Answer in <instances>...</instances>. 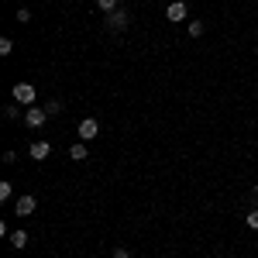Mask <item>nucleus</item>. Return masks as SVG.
Segmentation results:
<instances>
[{"mask_svg":"<svg viewBox=\"0 0 258 258\" xmlns=\"http://www.w3.org/2000/svg\"><path fill=\"white\" fill-rule=\"evenodd\" d=\"M11 97L18 100V103H28V107H35V86L31 83H14V90H11Z\"/></svg>","mask_w":258,"mask_h":258,"instance_id":"f257e3e1","label":"nucleus"},{"mask_svg":"<svg viewBox=\"0 0 258 258\" xmlns=\"http://www.w3.org/2000/svg\"><path fill=\"white\" fill-rule=\"evenodd\" d=\"M35 207H38V200L31 197V193H21V197L14 200V214H18V217H31Z\"/></svg>","mask_w":258,"mask_h":258,"instance_id":"f03ea898","label":"nucleus"},{"mask_svg":"<svg viewBox=\"0 0 258 258\" xmlns=\"http://www.w3.org/2000/svg\"><path fill=\"white\" fill-rule=\"evenodd\" d=\"M127 24H131V14H127L124 7H117L114 14H107V28H110V31H124Z\"/></svg>","mask_w":258,"mask_h":258,"instance_id":"7ed1b4c3","label":"nucleus"},{"mask_svg":"<svg viewBox=\"0 0 258 258\" xmlns=\"http://www.w3.org/2000/svg\"><path fill=\"white\" fill-rule=\"evenodd\" d=\"M45 120H48L45 107H28V110H24V124H28V127H45Z\"/></svg>","mask_w":258,"mask_h":258,"instance_id":"20e7f679","label":"nucleus"},{"mask_svg":"<svg viewBox=\"0 0 258 258\" xmlns=\"http://www.w3.org/2000/svg\"><path fill=\"white\" fill-rule=\"evenodd\" d=\"M97 135H100V124H97V120H93V117L80 120V138H83V141H93V138H97Z\"/></svg>","mask_w":258,"mask_h":258,"instance_id":"39448f33","label":"nucleus"},{"mask_svg":"<svg viewBox=\"0 0 258 258\" xmlns=\"http://www.w3.org/2000/svg\"><path fill=\"white\" fill-rule=\"evenodd\" d=\"M165 18L169 21H186V0H172L165 7Z\"/></svg>","mask_w":258,"mask_h":258,"instance_id":"423d86ee","label":"nucleus"},{"mask_svg":"<svg viewBox=\"0 0 258 258\" xmlns=\"http://www.w3.org/2000/svg\"><path fill=\"white\" fill-rule=\"evenodd\" d=\"M48 155H52V145H48V141H35V145H31V159L35 162H45Z\"/></svg>","mask_w":258,"mask_h":258,"instance_id":"0eeeda50","label":"nucleus"},{"mask_svg":"<svg viewBox=\"0 0 258 258\" xmlns=\"http://www.w3.org/2000/svg\"><path fill=\"white\" fill-rule=\"evenodd\" d=\"M69 159H73V162H83V159H90V152H86V145H83V141H76V145L69 148Z\"/></svg>","mask_w":258,"mask_h":258,"instance_id":"6e6552de","label":"nucleus"},{"mask_svg":"<svg viewBox=\"0 0 258 258\" xmlns=\"http://www.w3.org/2000/svg\"><path fill=\"white\" fill-rule=\"evenodd\" d=\"M7 238H11V248H28V234H24V231H14V234H7Z\"/></svg>","mask_w":258,"mask_h":258,"instance_id":"1a4fd4ad","label":"nucleus"},{"mask_svg":"<svg viewBox=\"0 0 258 258\" xmlns=\"http://www.w3.org/2000/svg\"><path fill=\"white\" fill-rule=\"evenodd\" d=\"M45 114H48V117L62 114V100H48V103H45Z\"/></svg>","mask_w":258,"mask_h":258,"instance_id":"9d476101","label":"nucleus"},{"mask_svg":"<svg viewBox=\"0 0 258 258\" xmlns=\"http://www.w3.org/2000/svg\"><path fill=\"white\" fill-rule=\"evenodd\" d=\"M97 7L103 14H114V11H117V0H97Z\"/></svg>","mask_w":258,"mask_h":258,"instance_id":"9b49d317","label":"nucleus"},{"mask_svg":"<svg viewBox=\"0 0 258 258\" xmlns=\"http://www.w3.org/2000/svg\"><path fill=\"white\" fill-rule=\"evenodd\" d=\"M4 117H7V120H18V117H21V110L14 107V103H7V107H4Z\"/></svg>","mask_w":258,"mask_h":258,"instance_id":"f8f14e48","label":"nucleus"},{"mask_svg":"<svg viewBox=\"0 0 258 258\" xmlns=\"http://www.w3.org/2000/svg\"><path fill=\"white\" fill-rule=\"evenodd\" d=\"M14 52V41L11 38H0V55H11Z\"/></svg>","mask_w":258,"mask_h":258,"instance_id":"ddd939ff","label":"nucleus"},{"mask_svg":"<svg viewBox=\"0 0 258 258\" xmlns=\"http://www.w3.org/2000/svg\"><path fill=\"white\" fill-rule=\"evenodd\" d=\"M14 197V186L11 182H0V200H11Z\"/></svg>","mask_w":258,"mask_h":258,"instance_id":"4468645a","label":"nucleus"},{"mask_svg":"<svg viewBox=\"0 0 258 258\" xmlns=\"http://www.w3.org/2000/svg\"><path fill=\"white\" fill-rule=\"evenodd\" d=\"M189 35H193V38L203 35V21H189Z\"/></svg>","mask_w":258,"mask_h":258,"instance_id":"2eb2a0df","label":"nucleus"},{"mask_svg":"<svg viewBox=\"0 0 258 258\" xmlns=\"http://www.w3.org/2000/svg\"><path fill=\"white\" fill-rule=\"evenodd\" d=\"M244 220H248V227H251V231H258V210H251Z\"/></svg>","mask_w":258,"mask_h":258,"instance_id":"dca6fc26","label":"nucleus"},{"mask_svg":"<svg viewBox=\"0 0 258 258\" xmlns=\"http://www.w3.org/2000/svg\"><path fill=\"white\" fill-rule=\"evenodd\" d=\"M18 21H21V24H28V21H31V11H28V7H21V11H18Z\"/></svg>","mask_w":258,"mask_h":258,"instance_id":"f3484780","label":"nucleus"},{"mask_svg":"<svg viewBox=\"0 0 258 258\" xmlns=\"http://www.w3.org/2000/svg\"><path fill=\"white\" fill-rule=\"evenodd\" d=\"M110 258H131V251H127V248H114V255Z\"/></svg>","mask_w":258,"mask_h":258,"instance_id":"a211bd4d","label":"nucleus"},{"mask_svg":"<svg viewBox=\"0 0 258 258\" xmlns=\"http://www.w3.org/2000/svg\"><path fill=\"white\" fill-rule=\"evenodd\" d=\"M255 197H258V182H255Z\"/></svg>","mask_w":258,"mask_h":258,"instance_id":"6ab92c4d","label":"nucleus"}]
</instances>
